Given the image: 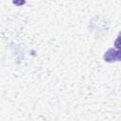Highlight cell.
<instances>
[{"label": "cell", "instance_id": "7a4b0ae2", "mask_svg": "<svg viewBox=\"0 0 121 121\" xmlns=\"http://www.w3.org/2000/svg\"><path fill=\"white\" fill-rule=\"evenodd\" d=\"M12 3L16 6H22L26 4V0H12Z\"/></svg>", "mask_w": 121, "mask_h": 121}, {"label": "cell", "instance_id": "6da1fadb", "mask_svg": "<svg viewBox=\"0 0 121 121\" xmlns=\"http://www.w3.org/2000/svg\"><path fill=\"white\" fill-rule=\"evenodd\" d=\"M120 56H121V53H120L119 50H115L113 48H110V49H108L107 52H105L104 60H105V61H108V62L119 61L120 60Z\"/></svg>", "mask_w": 121, "mask_h": 121}]
</instances>
